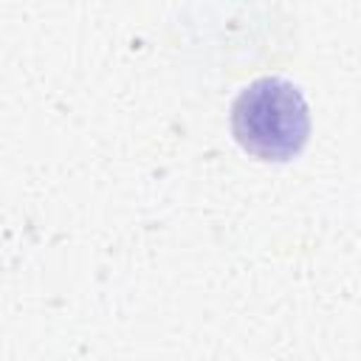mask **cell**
Segmentation results:
<instances>
[{"label":"cell","instance_id":"obj_1","mask_svg":"<svg viewBox=\"0 0 361 361\" xmlns=\"http://www.w3.org/2000/svg\"><path fill=\"white\" fill-rule=\"evenodd\" d=\"M237 144L259 161H290L302 152L310 116L302 90L282 76H259L231 104Z\"/></svg>","mask_w":361,"mask_h":361}]
</instances>
